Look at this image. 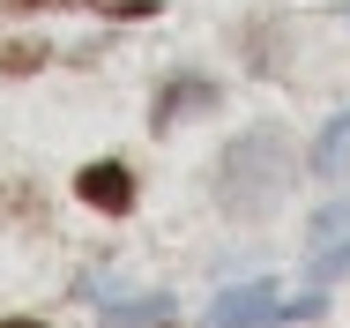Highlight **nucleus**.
<instances>
[{
    "instance_id": "1",
    "label": "nucleus",
    "mask_w": 350,
    "mask_h": 328,
    "mask_svg": "<svg viewBox=\"0 0 350 328\" xmlns=\"http://www.w3.org/2000/svg\"><path fill=\"white\" fill-rule=\"evenodd\" d=\"M75 194L90 201V209H105V216H127V209H135V172H127L120 157L82 164V172H75Z\"/></svg>"
},
{
    "instance_id": "2",
    "label": "nucleus",
    "mask_w": 350,
    "mask_h": 328,
    "mask_svg": "<svg viewBox=\"0 0 350 328\" xmlns=\"http://www.w3.org/2000/svg\"><path fill=\"white\" fill-rule=\"evenodd\" d=\"M276 314H283V306H276V291H269V283H246V291L216 299L209 328H261V321H276Z\"/></svg>"
},
{
    "instance_id": "3",
    "label": "nucleus",
    "mask_w": 350,
    "mask_h": 328,
    "mask_svg": "<svg viewBox=\"0 0 350 328\" xmlns=\"http://www.w3.org/2000/svg\"><path fill=\"white\" fill-rule=\"evenodd\" d=\"M38 67H45V45H38V38L0 45V75H38Z\"/></svg>"
},
{
    "instance_id": "4",
    "label": "nucleus",
    "mask_w": 350,
    "mask_h": 328,
    "mask_svg": "<svg viewBox=\"0 0 350 328\" xmlns=\"http://www.w3.org/2000/svg\"><path fill=\"white\" fill-rule=\"evenodd\" d=\"M343 157H350V120H336V127L321 134V149H313V164H321V172H343Z\"/></svg>"
},
{
    "instance_id": "5",
    "label": "nucleus",
    "mask_w": 350,
    "mask_h": 328,
    "mask_svg": "<svg viewBox=\"0 0 350 328\" xmlns=\"http://www.w3.org/2000/svg\"><path fill=\"white\" fill-rule=\"evenodd\" d=\"M8 15H23V8H75V0H0Z\"/></svg>"
},
{
    "instance_id": "6",
    "label": "nucleus",
    "mask_w": 350,
    "mask_h": 328,
    "mask_svg": "<svg viewBox=\"0 0 350 328\" xmlns=\"http://www.w3.org/2000/svg\"><path fill=\"white\" fill-rule=\"evenodd\" d=\"M0 328H45V321H0Z\"/></svg>"
}]
</instances>
